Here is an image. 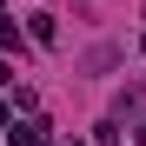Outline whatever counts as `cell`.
<instances>
[{"label": "cell", "instance_id": "1", "mask_svg": "<svg viewBox=\"0 0 146 146\" xmlns=\"http://www.w3.org/2000/svg\"><path fill=\"white\" fill-rule=\"evenodd\" d=\"M33 40H40V46H53V40H60V27H53V13H33Z\"/></svg>", "mask_w": 146, "mask_h": 146}, {"label": "cell", "instance_id": "4", "mask_svg": "<svg viewBox=\"0 0 146 146\" xmlns=\"http://www.w3.org/2000/svg\"><path fill=\"white\" fill-rule=\"evenodd\" d=\"M0 126H7V100H0Z\"/></svg>", "mask_w": 146, "mask_h": 146}, {"label": "cell", "instance_id": "3", "mask_svg": "<svg viewBox=\"0 0 146 146\" xmlns=\"http://www.w3.org/2000/svg\"><path fill=\"white\" fill-rule=\"evenodd\" d=\"M0 46H20V27H13L7 13H0Z\"/></svg>", "mask_w": 146, "mask_h": 146}, {"label": "cell", "instance_id": "2", "mask_svg": "<svg viewBox=\"0 0 146 146\" xmlns=\"http://www.w3.org/2000/svg\"><path fill=\"white\" fill-rule=\"evenodd\" d=\"M13 146H46V133L40 126H13Z\"/></svg>", "mask_w": 146, "mask_h": 146}]
</instances>
